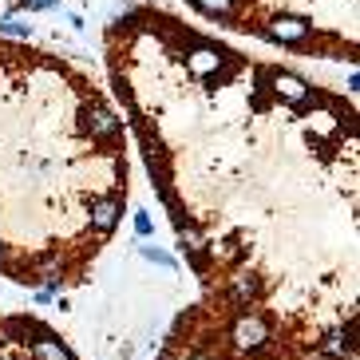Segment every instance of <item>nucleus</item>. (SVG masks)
<instances>
[{
	"label": "nucleus",
	"instance_id": "f257e3e1",
	"mask_svg": "<svg viewBox=\"0 0 360 360\" xmlns=\"http://www.w3.org/2000/svg\"><path fill=\"white\" fill-rule=\"evenodd\" d=\"M107 68L194 277L155 360H356V111L170 20L131 12Z\"/></svg>",
	"mask_w": 360,
	"mask_h": 360
},
{
	"label": "nucleus",
	"instance_id": "f03ea898",
	"mask_svg": "<svg viewBox=\"0 0 360 360\" xmlns=\"http://www.w3.org/2000/svg\"><path fill=\"white\" fill-rule=\"evenodd\" d=\"M127 198V131L107 91L60 56L0 40V281L87 285Z\"/></svg>",
	"mask_w": 360,
	"mask_h": 360
},
{
	"label": "nucleus",
	"instance_id": "7ed1b4c3",
	"mask_svg": "<svg viewBox=\"0 0 360 360\" xmlns=\"http://www.w3.org/2000/svg\"><path fill=\"white\" fill-rule=\"evenodd\" d=\"M0 360H79V352L44 317L0 309Z\"/></svg>",
	"mask_w": 360,
	"mask_h": 360
}]
</instances>
